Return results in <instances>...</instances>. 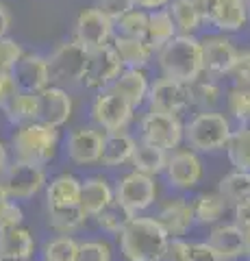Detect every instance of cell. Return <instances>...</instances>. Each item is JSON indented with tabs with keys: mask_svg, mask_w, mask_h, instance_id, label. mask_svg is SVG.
Masks as SVG:
<instances>
[{
	"mask_svg": "<svg viewBox=\"0 0 250 261\" xmlns=\"http://www.w3.org/2000/svg\"><path fill=\"white\" fill-rule=\"evenodd\" d=\"M120 252L126 261H161L170 242V235L157 222V218L135 216L118 235Z\"/></svg>",
	"mask_w": 250,
	"mask_h": 261,
	"instance_id": "obj_1",
	"label": "cell"
},
{
	"mask_svg": "<svg viewBox=\"0 0 250 261\" xmlns=\"http://www.w3.org/2000/svg\"><path fill=\"white\" fill-rule=\"evenodd\" d=\"M161 76L191 83L205 74L203 68V46L196 35H174L163 48L155 53Z\"/></svg>",
	"mask_w": 250,
	"mask_h": 261,
	"instance_id": "obj_2",
	"label": "cell"
},
{
	"mask_svg": "<svg viewBox=\"0 0 250 261\" xmlns=\"http://www.w3.org/2000/svg\"><path fill=\"white\" fill-rule=\"evenodd\" d=\"M59 128L50 126L46 122H26L15 126L11 135V152L13 159L46 166L54 159L59 148Z\"/></svg>",
	"mask_w": 250,
	"mask_h": 261,
	"instance_id": "obj_3",
	"label": "cell"
},
{
	"mask_svg": "<svg viewBox=\"0 0 250 261\" xmlns=\"http://www.w3.org/2000/svg\"><path fill=\"white\" fill-rule=\"evenodd\" d=\"M233 133L231 118L222 111H196L187 124H183V142L196 152L224 150Z\"/></svg>",
	"mask_w": 250,
	"mask_h": 261,
	"instance_id": "obj_4",
	"label": "cell"
},
{
	"mask_svg": "<svg viewBox=\"0 0 250 261\" xmlns=\"http://www.w3.org/2000/svg\"><path fill=\"white\" fill-rule=\"evenodd\" d=\"M44 166L11 159L0 170V196L11 200H29L46 187Z\"/></svg>",
	"mask_w": 250,
	"mask_h": 261,
	"instance_id": "obj_5",
	"label": "cell"
},
{
	"mask_svg": "<svg viewBox=\"0 0 250 261\" xmlns=\"http://www.w3.org/2000/svg\"><path fill=\"white\" fill-rule=\"evenodd\" d=\"M48 72H50V83L54 85H74L80 83L90 61V50L74 39L61 42L54 50L46 57Z\"/></svg>",
	"mask_w": 250,
	"mask_h": 261,
	"instance_id": "obj_6",
	"label": "cell"
},
{
	"mask_svg": "<svg viewBox=\"0 0 250 261\" xmlns=\"http://www.w3.org/2000/svg\"><path fill=\"white\" fill-rule=\"evenodd\" d=\"M135 116V107L124 96L116 94L114 89H102L96 92L94 100L90 105V118L94 126H98L104 133H116L124 130Z\"/></svg>",
	"mask_w": 250,
	"mask_h": 261,
	"instance_id": "obj_7",
	"label": "cell"
},
{
	"mask_svg": "<svg viewBox=\"0 0 250 261\" xmlns=\"http://www.w3.org/2000/svg\"><path fill=\"white\" fill-rule=\"evenodd\" d=\"M140 142L152 144L168 152L183 144V122L181 116L148 109L140 122Z\"/></svg>",
	"mask_w": 250,
	"mask_h": 261,
	"instance_id": "obj_8",
	"label": "cell"
},
{
	"mask_svg": "<svg viewBox=\"0 0 250 261\" xmlns=\"http://www.w3.org/2000/svg\"><path fill=\"white\" fill-rule=\"evenodd\" d=\"M157 194H159V187H157L155 176L137 172V170L124 174L122 178H118L114 187L116 200L126 205L133 214H142V211H146L148 207L155 205Z\"/></svg>",
	"mask_w": 250,
	"mask_h": 261,
	"instance_id": "obj_9",
	"label": "cell"
},
{
	"mask_svg": "<svg viewBox=\"0 0 250 261\" xmlns=\"http://www.w3.org/2000/svg\"><path fill=\"white\" fill-rule=\"evenodd\" d=\"M165 181L168 185L176 192H189L193 187H198V183L205 176V168H203V159L200 154L191 148H183V150H172L168 154V163H165Z\"/></svg>",
	"mask_w": 250,
	"mask_h": 261,
	"instance_id": "obj_10",
	"label": "cell"
},
{
	"mask_svg": "<svg viewBox=\"0 0 250 261\" xmlns=\"http://www.w3.org/2000/svg\"><path fill=\"white\" fill-rule=\"evenodd\" d=\"M74 42H78L85 50H98L111 44L114 39V22L104 15L98 7H90L78 13L74 22Z\"/></svg>",
	"mask_w": 250,
	"mask_h": 261,
	"instance_id": "obj_11",
	"label": "cell"
},
{
	"mask_svg": "<svg viewBox=\"0 0 250 261\" xmlns=\"http://www.w3.org/2000/svg\"><path fill=\"white\" fill-rule=\"evenodd\" d=\"M148 109L174 113L183 116L187 109H191V98H189V83L161 76L150 81V92H148Z\"/></svg>",
	"mask_w": 250,
	"mask_h": 261,
	"instance_id": "obj_12",
	"label": "cell"
},
{
	"mask_svg": "<svg viewBox=\"0 0 250 261\" xmlns=\"http://www.w3.org/2000/svg\"><path fill=\"white\" fill-rule=\"evenodd\" d=\"M104 130L98 126H76L66 137V157L74 166L87 168L100 163Z\"/></svg>",
	"mask_w": 250,
	"mask_h": 261,
	"instance_id": "obj_13",
	"label": "cell"
},
{
	"mask_svg": "<svg viewBox=\"0 0 250 261\" xmlns=\"http://www.w3.org/2000/svg\"><path fill=\"white\" fill-rule=\"evenodd\" d=\"M203 46V68L207 76H229L233 63L237 59V46L224 33H213L200 39Z\"/></svg>",
	"mask_w": 250,
	"mask_h": 261,
	"instance_id": "obj_14",
	"label": "cell"
},
{
	"mask_svg": "<svg viewBox=\"0 0 250 261\" xmlns=\"http://www.w3.org/2000/svg\"><path fill=\"white\" fill-rule=\"evenodd\" d=\"M122 70H124L122 61H120V57L116 55V50L109 44V46L90 53L87 70H85V76L80 83L87 89H92V92H102V89H107L114 83Z\"/></svg>",
	"mask_w": 250,
	"mask_h": 261,
	"instance_id": "obj_15",
	"label": "cell"
},
{
	"mask_svg": "<svg viewBox=\"0 0 250 261\" xmlns=\"http://www.w3.org/2000/svg\"><path fill=\"white\" fill-rule=\"evenodd\" d=\"M37 105H39L37 120L57 128L68 124L72 113H74V100H72L70 92L63 85H54V83L44 87L37 94Z\"/></svg>",
	"mask_w": 250,
	"mask_h": 261,
	"instance_id": "obj_16",
	"label": "cell"
},
{
	"mask_svg": "<svg viewBox=\"0 0 250 261\" xmlns=\"http://www.w3.org/2000/svg\"><path fill=\"white\" fill-rule=\"evenodd\" d=\"M13 81L18 85V92L39 94L44 87L50 85V72H48V61L39 53H24L20 61L11 68Z\"/></svg>",
	"mask_w": 250,
	"mask_h": 261,
	"instance_id": "obj_17",
	"label": "cell"
},
{
	"mask_svg": "<svg viewBox=\"0 0 250 261\" xmlns=\"http://www.w3.org/2000/svg\"><path fill=\"white\" fill-rule=\"evenodd\" d=\"M157 222L168 231L170 238H183L189 233V228L196 224L191 209V200H187L185 196H174L168 198L163 205L157 211Z\"/></svg>",
	"mask_w": 250,
	"mask_h": 261,
	"instance_id": "obj_18",
	"label": "cell"
},
{
	"mask_svg": "<svg viewBox=\"0 0 250 261\" xmlns=\"http://www.w3.org/2000/svg\"><path fill=\"white\" fill-rule=\"evenodd\" d=\"M109 89H114L116 94L124 96L133 107H142L148 100L150 92V76L146 74V70L142 68H124L118 74V79L109 85Z\"/></svg>",
	"mask_w": 250,
	"mask_h": 261,
	"instance_id": "obj_19",
	"label": "cell"
},
{
	"mask_svg": "<svg viewBox=\"0 0 250 261\" xmlns=\"http://www.w3.org/2000/svg\"><path fill=\"white\" fill-rule=\"evenodd\" d=\"M137 148V140L126 133V130H116V133H104L100 163L104 168H120L131 163V157Z\"/></svg>",
	"mask_w": 250,
	"mask_h": 261,
	"instance_id": "obj_20",
	"label": "cell"
},
{
	"mask_svg": "<svg viewBox=\"0 0 250 261\" xmlns=\"http://www.w3.org/2000/svg\"><path fill=\"white\" fill-rule=\"evenodd\" d=\"M111 48L116 50L120 57L124 68H142L146 70L148 63L155 57V50L148 46V42L144 37H122V35H114L111 39Z\"/></svg>",
	"mask_w": 250,
	"mask_h": 261,
	"instance_id": "obj_21",
	"label": "cell"
},
{
	"mask_svg": "<svg viewBox=\"0 0 250 261\" xmlns=\"http://www.w3.org/2000/svg\"><path fill=\"white\" fill-rule=\"evenodd\" d=\"M35 252V238L22 224L0 233V255L3 261H31Z\"/></svg>",
	"mask_w": 250,
	"mask_h": 261,
	"instance_id": "obj_22",
	"label": "cell"
},
{
	"mask_svg": "<svg viewBox=\"0 0 250 261\" xmlns=\"http://www.w3.org/2000/svg\"><path fill=\"white\" fill-rule=\"evenodd\" d=\"M114 185H111L104 176H87L85 181H80V202L83 211L90 218H94L98 211L114 200Z\"/></svg>",
	"mask_w": 250,
	"mask_h": 261,
	"instance_id": "obj_23",
	"label": "cell"
},
{
	"mask_svg": "<svg viewBox=\"0 0 250 261\" xmlns=\"http://www.w3.org/2000/svg\"><path fill=\"white\" fill-rule=\"evenodd\" d=\"M207 242L217 250V255H220L224 261H233V259L246 257L241 228L235 222H233V224H215L211 228V233H209Z\"/></svg>",
	"mask_w": 250,
	"mask_h": 261,
	"instance_id": "obj_24",
	"label": "cell"
},
{
	"mask_svg": "<svg viewBox=\"0 0 250 261\" xmlns=\"http://www.w3.org/2000/svg\"><path fill=\"white\" fill-rule=\"evenodd\" d=\"M80 202V178L63 172L46 183V207H70Z\"/></svg>",
	"mask_w": 250,
	"mask_h": 261,
	"instance_id": "obj_25",
	"label": "cell"
},
{
	"mask_svg": "<svg viewBox=\"0 0 250 261\" xmlns=\"http://www.w3.org/2000/svg\"><path fill=\"white\" fill-rule=\"evenodd\" d=\"M248 20L250 13L246 0H220V9H217L211 27H215L217 33L231 35V33H239L241 29H246Z\"/></svg>",
	"mask_w": 250,
	"mask_h": 261,
	"instance_id": "obj_26",
	"label": "cell"
},
{
	"mask_svg": "<svg viewBox=\"0 0 250 261\" xmlns=\"http://www.w3.org/2000/svg\"><path fill=\"white\" fill-rule=\"evenodd\" d=\"M174 35H179V31H176V24L172 20L170 11H168V7L148 11V27H146V35H144V39L148 42V46L152 48V50L157 53L159 48H163Z\"/></svg>",
	"mask_w": 250,
	"mask_h": 261,
	"instance_id": "obj_27",
	"label": "cell"
},
{
	"mask_svg": "<svg viewBox=\"0 0 250 261\" xmlns=\"http://www.w3.org/2000/svg\"><path fill=\"white\" fill-rule=\"evenodd\" d=\"M229 202L222 198L220 192H203L191 198V209L196 224H217L229 211Z\"/></svg>",
	"mask_w": 250,
	"mask_h": 261,
	"instance_id": "obj_28",
	"label": "cell"
},
{
	"mask_svg": "<svg viewBox=\"0 0 250 261\" xmlns=\"http://www.w3.org/2000/svg\"><path fill=\"white\" fill-rule=\"evenodd\" d=\"M0 111L5 113V118L9 120V124L20 126L26 122H35L39 116V105H37V94L29 92H18L11 100H7Z\"/></svg>",
	"mask_w": 250,
	"mask_h": 261,
	"instance_id": "obj_29",
	"label": "cell"
},
{
	"mask_svg": "<svg viewBox=\"0 0 250 261\" xmlns=\"http://www.w3.org/2000/svg\"><path fill=\"white\" fill-rule=\"evenodd\" d=\"M87 216L80 205L70 207H48V226L59 235H72L80 231L87 222Z\"/></svg>",
	"mask_w": 250,
	"mask_h": 261,
	"instance_id": "obj_30",
	"label": "cell"
},
{
	"mask_svg": "<svg viewBox=\"0 0 250 261\" xmlns=\"http://www.w3.org/2000/svg\"><path fill=\"white\" fill-rule=\"evenodd\" d=\"M168 154L170 152L163 148H157V146L146 144V142H137V148L131 157V166L137 172H144L148 176H159L165 170Z\"/></svg>",
	"mask_w": 250,
	"mask_h": 261,
	"instance_id": "obj_31",
	"label": "cell"
},
{
	"mask_svg": "<svg viewBox=\"0 0 250 261\" xmlns=\"http://www.w3.org/2000/svg\"><path fill=\"white\" fill-rule=\"evenodd\" d=\"M191 109L196 111H213L222 100V87L213 76H198L189 83Z\"/></svg>",
	"mask_w": 250,
	"mask_h": 261,
	"instance_id": "obj_32",
	"label": "cell"
},
{
	"mask_svg": "<svg viewBox=\"0 0 250 261\" xmlns=\"http://www.w3.org/2000/svg\"><path fill=\"white\" fill-rule=\"evenodd\" d=\"M135 216L137 214H133L126 205H122L120 200L114 198L102 211H98V214L94 216V220H96V224H98L100 231L109 233V235H120L124 231V226L131 222Z\"/></svg>",
	"mask_w": 250,
	"mask_h": 261,
	"instance_id": "obj_33",
	"label": "cell"
},
{
	"mask_svg": "<svg viewBox=\"0 0 250 261\" xmlns=\"http://www.w3.org/2000/svg\"><path fill=\"white\" fill-rule=\"evenodd\" d=\"M217 192L224 200L233 207L235 202L244 200L250 196V170H233L224 174L217 183Z\"/></svg>",
	"mask_w": 250,
	"mask_h": 261,
	"instance_id": "obj_34",
	"label": "cell"
},
{
	"mask_svg": "<svg viewBox=\"0 0 250 261\" xmlns=\"http://www.w3.org/2000/svg\"><path fill=\"white\" fill-rule=\"evenodd\" d=\"M227 157L235 170H250V130L246 126L233 128L227 142Z\"/></svg>",
	"mask_w": 250,
	"mask_h": 261,
	"instance_id": "obj_35",
	"label": "cell"
},
{
	"mask_svg": "<svg viewBox=\"0 0 250 261\" xmlns=\"http://www.w3.org/2000/svg\"><path fill=\"white\" fill-rule=\"evenodd\" d=\"M168 11H170L176 24V31L183 33V35H196V31L203 27V20H200L191 0H170Z\"/></svg>",
	"mask_w": 250,
	"mask_h": 261,
	"instance_id": "obj_36",
	"label": "cell"
},
{
	"mask_svg": "<svg viewBox=\"0 0 250 261\" xmlns=\"http://www.w3.org/2000/svg\"><path fill=\"white\" fill-rule=\"evenodd\" d=\"M146 27H148V11L140 9V7H133L131 11H126L122 18L114 22L116 35L122 37H144L146 35Z\"/></svg>",
	"mask_w": 250,
	"mask_h": 261,
	"instance_id": "obj_37",
	"label": "cell"
},
{
	"mask_svg": "<svg viewBox=\"0 0 250 261\" xmlns=\"http://www.w3.org/2000/svg\"><path fill=\"white\" fill-rule=\"evenodd\" d=\"M78 242L72 235H57L48 240L42 248L44 261H76Z\"/></svg>",
	"mask_w": 250,
	"mask_h": 261,
	"instance_id": "obj_38",
	"label": "cell"
},
{
	"mask_svg": "<svg viewBox=\"0 0 250 261\" xmlns=\"http://www.w3.org/2000/svg\"><path fill=\"white\" fill-rule=\"evenodd\" d=\"M227 113L237 124L250 120V87L233 85L227 92Z\"/></svg>",
	"mask_w": 250,
	"mask_h": 261,
	"instance_id": "obj_39",
	"label": "cell"
},
{
	"mask_svg": "<svg viewBox=\"0 0 250 261\" xmlns=\"http://www.w3.org/2000/svg\"><path fill=\"white\" fill-rule=\"evenodd\" d=\"M22 222H24V211L20 207V202L0 196V233L20 226Z\"/></svg>",
	"mask_w": 250,
	"mask_h": 261,
	"instance_id": "obj_40",
	"label": "cell"
},
{
	"mask_svg": "<svg viewBox=\"0 0 250 261\" xmlns=\"http://www.w3.org/2000/svg\"><path fill=\"white\" fill-rule=\"evenodd\" d=\"M76 261H111V248L107 242L92 240L78 244Z\"/></svg>",
	"mask_w": 250,
	"mask_h": 261,
	"instance_id": "obj_41",
	"label": "cell"
},
{
	"mask_svg": "<svg viewBox=\"0 0 250 261\" xmlns=\"http://www.w3.org/2000/svg\"><path fill=\"white\" fill-rule=\"evenodd\" d=\"M22 55H24V48L18 39H13L9 35L0 37V70H11L20 61Z\"/></svg>",
	"mask_w": 250,
	"mask_h": 261,
	"instance_id": "obj_42",
	"label": "cell"
},
{
	"mask_svg": "<svg viewBox=\"0 0 250 261\" xmlns=\"http://www.w3.org/2000/svg\"><path fill=\"white\" fill-rule=\"evenodd\" d=\"M229 76L233 79V85L250 87V50H239L237 53V59H235V63H233Z\"/></svg>",
	"mask_w": 250,
	"mask_h": 261,
	"instance_id": "obj_43",
	"label": "cell"
},
{
	"mask_svg": "<svg viewBox=\"0 0 250 261\" xmlns=\"http://www.w3.org/2000/svg\"><path fill=\"white\" fill-rule=\"evenodd\" d=\"M191 248H193V242H187L185 238H170L161 261H189Z\"/></svg>",
	"mask_w": 250,
	"mask_h": 261,
	"instance_id": "obj_44",
	"label": "cell"
},
{
	"mask_svg": "<svg viewBox=\"0 0 250 261\" xmlns=\"http://www.w3.org/2000/svg\"><path fill=\"white\" fill-rule=\"evenodd\" d=\"M96 7H98V9L107 15L111 22H116L118 18H122L126 11H131L135 7V3L133 0H98V5Z\"/></svg>",
	"mask_w": 250,
	"mask_h": 261,
	"instance_id": "obj_45",
	"label": "cell"
},
{
	"mask_svg": "<svg viewBox=\"0 0 250 261\" xmlns=\"http://www.w3.org/2000/svg\"><path fill=\"white\" fill-rule=\"evenodd\" d=\"M189 261H224V259L217 255V250L209 242H193Z\"/></svg>",
	"mask_w": 250,
	"mask_h": 261,
	"instance_id": "obj_46",
	"label": "cell"
},
{
	"mask_svg": "<svg viewBox=\"0 0 250 261\" xmlns=\"http://www.w3.org/2000/svg\"><path fill=\"white\" fill-rule=\"evenodd\" d=\"M191 3H193V7H196L203 24H213L215 13H217V9H220V0H191Z\"/></svg>",
	"mask_w": 250,
	"mask_h": 261,
	"instance_id": "obj_47",
	"label": "cell"
},
{
	"mask_svg": "<svg viewBox=\"0 0 250 261\" xmlns=\"http://www.w3.org/2000/svg\"><path fill=\"white\" fill-rule=\"evenodd\" d=\"M15 94H18V85L13 81L11 70H0V107L7 100H11Z\"/></svg>",
	"mask_w": 250,
	"mask_h": 261,
	"instance_id": "obj_48",
	"label": "cell"
},
{
	"mask_svg": "<svg viewBox=\"0 0 250 261\" xmlns=\"http://www.w3.org/2000/svg\"><path fill=\"white\" fill-rule=\"evenodd\" d=\"M233 218H235V224L237 226L250 224V196L233 205Z\"/></svg>",
	"mask_w": 250,
	"mask_h": 261,
	"instance_id": "obj_49",
	"label": "cell"
},
{
	"mask_svg": "<svg viewBox=\"0 0 250 261\" xmlns=\"http://www.w3.org/2000/svg\"><path fill=\"white\" fill-rule=\"evenodd\" d=\"M9 29H11V11H9V7L0 0V37L7 35Z\"/></svg>",
	"mask_w": 250,
	"mask_h": 261,
	"instance_id": "obj_50",
	"label": "cell"
},
{
	"mask_svg": "<svg viewBox=\"0 0 250 261\" xmlns=\"http://www.w3.org/2000/svg\"><path fill=\"white\" fill-rule=\"evenodd\" d=\"M135 7L146 11H155V9H163V7L170 5V0H133Z\"/></svg>",
	"mask_w": 250,
	"mask_h": 261,
	"instance_id": "obj_51",
	"label": "cell"
},
{
	"mask_svg": "<svg viewBox=\"0 0 250 261\" xmlns=\"http://www.w3.org/2000/svg\"><path fill=\"white\" fill-rule=\"evenodd\" d=\"M241 238H244V248H246V259L250 257V224H241Z\"/></svg>",
	"mask_w": 250,
	"mask_h": 261,
	"instance_id": "obj_52",
	"label": "cell"
},
{
	"mask_svg": "<svg viewBox=\"0 0 250 261\" xmlns=\"http://www.w3.org/2000/svg\"><path fill=\"white\" fill-rule=\"evenodd\" d=\"M241 126H246V128L250 130V120H246V122H244V124H241Z\"/></svg>",
	"mask_w": 250,
	"mask_h": 261,
	"instance_id": "obj_53",
	"label": "cell"
},
{
	"mask_svg": "<svg viewBox=\"0 0 250 261\" xmlns=\"http://www.w3.org/2000/svg\"><path fill=\"white\" fill-rule=\"evenodd\" d=\"M246 3H248V13H250V0H246Z\"/></svg>",
	"mask_w": 250,
	"mask_h": 261,
	"instance_id": "obj_54",
	"label": "cell"
},
{
	"mask_svg": "<svg viewBox=\"0 0 250 261\" xmlns=\"http://www.w3.org/2000/svg\"><path fill=\"white\" fill-rule=\"evenodd\" d=\"M0 261H3V255H0Z\"/></svg>",
	"mask_w": 250,
	"mask_h": 261,
	"instance_id": "obj_55",
	"label": "cell"
},
{
	"mask_svg": "<svg viewBox=\"0 0 250 261\" xmlns=\"http://www.w3.org/2000/svg\"><path fill=\"white\" fill-rule=\"evenodd\" d=\"M0 142H3V140H0Z\"/></svg>",
	"mask_w": 250,
	"mask_h": 261,
	"instance_id": "obj_56",
	"label": "cell"
}]
</instances>
